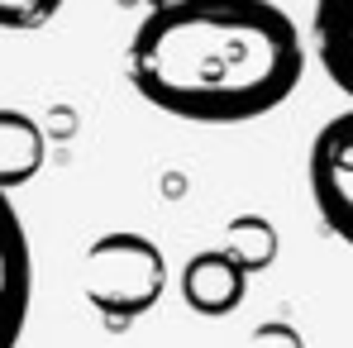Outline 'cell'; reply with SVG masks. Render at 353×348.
Wrapping results in <instances>:
<instances>
[{"label": "cell", "instance_id": "1", "mask_svg": "<svg viewBox=\"0 0 353 348\" xmlns=\"http://www.w3.org/2000/svg\"><path fill=\"white\" fill-rule=\"evenodd\" d=\"M301 34L272 0H163L129 43V81L172 119L239 124L301 81Z\"/></svg>", "mask_w": 353, "mask_h": 348}, {"label": "cell", "instance_id": "2", "mask_svg": "<svg viewBox=\"0 0 353 348\" xmlns=\"http://www.w3.org/2000/svg\"><path fill=\"white\" fill-rule=\"evenodd\" d=\"M86 300L110 320H129L163 296V253L139 234H105L86 253Z\"/></svg>", "mask_w": 353, "mask_h": 348}, {"label": "cell", "instance_id": "3", "mask_svg": "<svg viewBox=\"0 0 353 348\" xmlns=\"http://www.w3.org/2000/svg\"><path fill=\"white\" fill-rule=\"evenodd\" d=\"M34 300V253L19 210L0 191V348H19Z\"/></svg>", "mask_w": 353, "mask_h": 348}, {"label": "cell", "instance_id": "4", "mask_svg": "<svg viewBox=\"0 0 353 348\" xmlns=\"http://www.w3.org/2000/svg\"><path fill=\"white\" fill-rule=\"evenodd\" d=\"M310 186L315 201L339 238L353 234V119L339 115L310 153Z\"/></svg>", "mask_w": 353, "mask_h": 348}, {"label": "cell", "instance_id": "5", "mask_svg": "<svg viewBox=\"0 0 353 348\" xmlns=\"http://www.w3.org/2000/svg\"><path fill=\"white\" fill-rule=\"evenodd\" d=\"M181 291H186L191 310H201V315H230L243 300V272L225 253H201L196 263H186Z\"/></svg>", "mask_w": 353, "mask_h": 348}, {"label": "cell", "instance_id": "6", "mask_svg": "<svg viewBox=\"0 0 353 348\" xmlns=\"http://www.w3.org/2000/svg\"><path fill=\"white\" fill-rule=\"evenodd\" d=\"M43 167V134L19 110H0V191L19 186Z\"/></svg>", "mask_w": 353, "mask_h": 348}, {"label": "cell", "instance_id": "7", "mask_svg": "<svg viewBox=\"0 0 353 348\" xmlns=\"http://www.w3.org/2000/svg\"><path fill=\"white\" fill-rule=\"evenodd\" d=\"M315 48L325 72L334 76L339 91L353 86V19H349V0H320L315 10Z\"/></svg>", "mask_w": 353, "mask_h": 348}, {"label": "cell", "instance_id": "8", "mask_svg": "<svg viewBox=\"0 0 353 348\" xmlns=\"http://www.w3.org/2000/svg\"><path fill=\"white\" fill-rule=\"evenodd\" d=\"M272 253H277V234L268 229L263 220H234V229H230V263H234L239 272L243 267H268L272 263Z\"/></svg>", "mask_w": 353, "mask_h": 348}, {"label": "cell", "instance_id": "9", "mask_svg": "<svg viewBox=\"0 0 353 348\" xmlns=\"http://www.w3.org/2000/svg\"><path fill=\"white\" fill-rule=\"evenodd\" d=\"M62 10V0H0V29L10 34H34Z\"/></svg>", "mask_w": 353, "mask_h": 348}]
</instances>
